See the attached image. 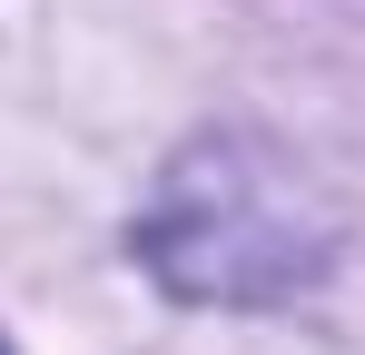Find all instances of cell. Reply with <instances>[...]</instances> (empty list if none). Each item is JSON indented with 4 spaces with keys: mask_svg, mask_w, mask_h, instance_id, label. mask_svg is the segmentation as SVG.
<instances>
[{
    "mask_svg": "<svg viewBox=\"0 0 365 355\" xmlns=\"http://www.w3.org/2000/svg\"><path fill=\"white\" fill-rule=\"evenodd\" d=\"M138 247L187 296H277L316 267V237L297 227V197L277 178H237V148H217V178H207V158H187Z\"/></svg>",
    "mask_w": 365,
    "mask_h": 355,
    "instance_id": "6da1fadb",
    "label": "cell"
}]
</instances>
